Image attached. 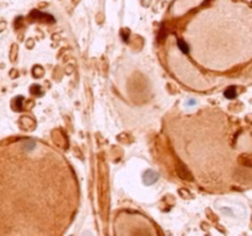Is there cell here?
<instances>
[{
  "instance_id": "obj_1",
  "label": "cell",
  "mask_w": 252,
  "mask_h": 236,
  "mask_svg": "<svg viewBox=\"0 0 252 236\" xmlns=\"http://www.w3.org/2000/svg\"><path fill=\"white\" fill-rule=\"evenodd\" d=\"M157 177H159V175L156 172L149 170V171L145 172V175H144V182H145V184H153L157 180Z\"/></svg>"
},
{
  "instance_id": "obj_2",
  "label": "cell",
  "mask_w": 252,
  "mask_h": 236,
  "mask_svg": "<svg viewBox=\"0 0 252 236\" xmlns=\"http://www.w3.org/2000/svg\"><path fill=\"white\" fill-rule=\"evenodd\" d=\"M224 95L226 98H234L236 96V91H235V87H229L225 92H224Z\"/></svg>"
},
{
  "instance_id": "obj_3",
  "label": "cell",
  "mask_w": 252,
  "mask_h": 236,
  "mask_svg": "<svg viewBox=\"0 0 252 236\" xmlns=\"http://www.w3.org/2000/svg\"><path fill=\"white\" fill-rule=\"evenodd\" d=\"M178 48L181 49V52H183V53H188V46L185 43V41L183 39H178Z\"/></svg>"
}]
</instances>
